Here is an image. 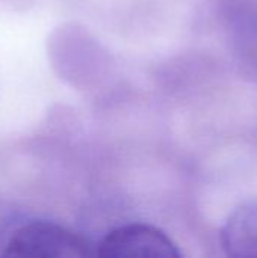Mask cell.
I'll return each mask as SVG.
<instances>
[{"mask_svg": "<svg viewBox=\"0 0 257 258\" xmlns=\"http://www.w3.org/2000/svg\"><path fill=\"white\" fill-rule=\"evenodd\" d=\"M18 258H91L95 245L82 234L48 221H33L17 228L2 252Z\"/></svg>", "mask_w": 257, "mask_h": 258, "instance_id": "obj_1", "label": "cell"}, {"mask_svg": "<svg viewBox=\"0 0 257 258\" xmlns=\"http://www.w3.org/2000/svg\"><path fill=\"white\" fill-rule=\"evenodd\" d=\"M101 258H177V245L159 228L148 224H129L109 231L97 245Z\"/></svg>", "mask_w": 257, "mask_h": 258, "instance_id": "obj_2", "label": "cell"}, {"mask_svg": "<svg viewBox=\"0 0 257 258\" xmlns=\"http://www.w3.org/2000/svg\"><path fill=\"white\" fill-rule=\"evenodd\" d=\"M221 245L230 257H257V201L230 215L221 230Z\"/></svg>", "mask_w": 257, "mask_h": 258, "instance_id": "obj_3", "label": "cell"}]
</instances>
